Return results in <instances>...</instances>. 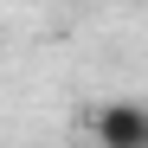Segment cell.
Returning a JSON list of instances; mask_svg holds the SVG:
<instances>
[{
    "mask_svg": "<svg viewBox=\"0 0 148 148\" xmlns=\"http://www.w3.org/2000/svg\"><path fill=\"white\" fill-rule=\"evenodd\" d=\"M97 148H148V110L142 103H103L90 116Z\"/></svg>",
    "mask_w": 148,
    "mask_h": 148,
    "instance_id": "6da1fadb",
    "label": "cell"
}]
</instances>
